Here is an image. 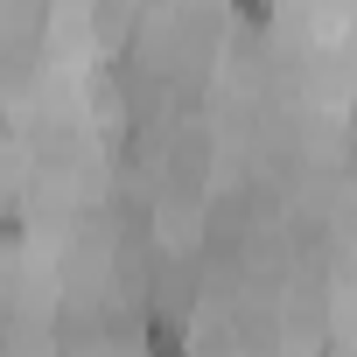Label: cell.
Instances as JSON below:
<instances>
[{
	"label": "cell",
	"mask_w": 357,
	"mask_h": 357,
	"mask_svg": "<svg viewBox=\"0 0 357 357\" xmlns=\"http://www.w3.org/2000/svg\"><path fill=\"white\" fill-rule=\"evenodd\" d=\"M147 357H190V315L175 301H147Z\"/></svg>",
	"instance_id": "1"
},
{
	"label": "cell",
	"mask_w": 357,
	"mask_h": 357,
	"mask_svg": "<svg viewBox=\"0 0 357 357\" xmlns=\"http://www.w3.org/2000/svg\"><path fill=\"white\" fill-rule=\"evenodd\" d=\"M238 15L245 22H266V0H238Z\"/></svg>",
	"instance_id": "2"
}]
</instances>
